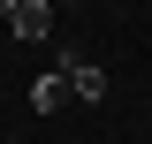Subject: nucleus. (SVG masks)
I'll return each mask as SVG.
<instances>
[{
    "label": "nucleus",
    "mask_w": 152,
    "mask_h": 144,
    "mask_svg": "<svg viewBox=\"0 0 152 144\" xmlns=\"http://www.w3.org/2000/svg\"><path fill=\"white\" fill-rule=\"evenodd\" d=\"M61 76H69V91L84 99V106H99V99H107V68H99V61H84V53H61Z\"/></svg>",
    "instance_id": "obj_1"
},
{
    "label": "nucleus",
    "mask_w": 152,
    "mask_h": 144,
    "mask_svg": "<svg viewBox=\"0 0 152 144\" xmlns=\"http://www.w3.org/2000/svg\"><path fill=\"white\" fill-rule=\"evenodd\" d=\"M8 31H15L23 46H46V38H53V0H23V8H15V23H8Z\"/></svg>",
    "instance_id": "obj_2"
},
{
    "label": "nucleus",
    "mask_w": 152,
    "mask_h": 144,
    "mask_svg": "<svg viewBox=\"0 0 152 144\" xmlns=\"http://www.w3.org/2000/svg\"><path fill=\"white\" fill-rule=\"evenodd\" d=\"M69 99H76V91H69V76H61V61H53V68L31 84V106H38V114H61Z\"/></svg>",
    "instance_id": "obj_3"
},
{
    "label": "nucleus",
    "mask_w": 152,
    "mask_h": 144,
    "mask_svg": "<svg viewBox=\"0 0 152 144\" xmlns=\"http://www.w3.org/2000/svg\"><path fill=\"white\" fill-rule=\"evenodd\" d=\"M15 8H23V0H0V23H15Z\"/></svg>",
    "instance_id": "obj_4"
}]
</instances>
